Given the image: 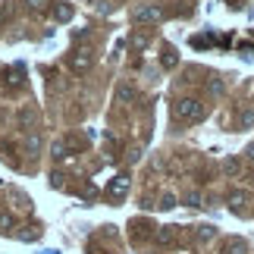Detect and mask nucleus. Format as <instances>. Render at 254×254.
I'll return each instance as SVG.
<instances>
[{
  "instance_id": "7ed1b4c3",
  "label": "nucleus",
  "mask_w": 254,
  "mask_h": 254,
  "mask_svg": "<svg viewBox=\"0 0 254 254\" xmlns=\"http://www.w3.org/2000/svg\"><path fill=\"white\" fill-rule=\"evenodd\" d=\"M220 254H245V242L242 239H226L220 245Z\"/></svg>"
},
{
  "instance_id": "9b49d317",
  "label": "nucleus",
  "mask_w": 254,
  "mask_h": 254,
  "mask_svg": "<svg viewBox=\"0 0 254 254\" xmlns=\"http://www.w3.org/2000/svg\"><path fill=\"white\" fill-rule=\"evenodd\" d=\"M160 207H176V194L173 191H163L160 194Z\"/></svg>"
},
{
  "instance_id": "1a4fd4ad",
  "label": "nucleus",
  "mask_w": 254,
  "mask_h": 254,
  "mask_svg": "<svg viewBox=\"0 0 254 254\" xmlns=\"http://www.w3.org/2000/svg\"><path fill=\"white\" fill-rule=\"evenodd\" d=\"M13 213H9V210H0V232H9V229H13Z\"/></svg>"
},
{
  "instance_id": "f257e3e1",
  "label": "nucleus",
  "mask_w": 254,
  "mask_h": 254,
  "mask_svg": "<svg viewBox=\"0 0 254 254\" xmlns=\"http://www.w3.org/2000/svg\"><path fill=\"white\" fill-rule=\"evenodd\" d=\"M173 116L176 120H185V123H198L204 116V104L194 101V97H179V101L173 104Z\"/></svg>"
},
{
  "instance_id": "423d86ee",
  "label": "nucleus",
  "mask_w": 254,
  "mask_h": 254,
  "mask_svg": "<svg viewBox=\"0 0 254 254\" xmlns=\"http://www.w3.org/2000/svg\"><path fill=\"white\" fill-rule=\"evenodd\" d=\"M132 97H135V88H132L129 82H123V85H116V101H120V104H129V101H132Z\"/></svg>"
},
{
  "instance_id": "2eb2a0df",
  "label": "nucleus",
  "mask_w": 254,
  "mask_h": 254,
  "mask_svg": "<svg viewBox=\"0 0 254 254\" xmlns=\"http://www.w3.org/2000/svg\"><path fill=\"white\" fill-rule=\"evenodd\" d=\"M13 201H16V207H22V210L28 207V198H25L22 191H13Z\"/></svg>"
},
{
  "instance_id": "39448f33",
  "label": "nucleus",
  "mask_w": 254,
  "mask_h": 254,
  "mask_svg": "<svg viewBox=\"0 0 254 254\" xmlns=\"http://www.w3.org/2000/svg\"><path fill=\"white\" fill-rule=\"evenodd\" d=\"M88 66H91V51H79V54L72 57V69H75V72L88 69Z\"/></svg>"
},
{
  "instance_id": "f8f14e48",
  "label": "nucleus",
  "mask_w": 254,
  "mask_h": 254,
  "mask_svg": "<svg viewBox=\"0 0 254 254\" xmlns=\"http://www.w3.org/2000/svg\"><path fill=\"white\" fill-rule=\"evenodd\" d=\"M176 63H179V57H176V51H163V66L170 69V66H176Z\"/></svg>"
},
{
  "instance_id": "ddd939ff",
  "label": "nucleus",
  "mask_w": 254,
  "mask_h": 254,
  "mask_svg": "<svg viewBox=\"0 0 254 254\" xmlns=\"http://www.w3.org/2000/svg\"><path fill=\"white\" fill-rule=\"evenodd\" d=\"M185 204H189V207H201V194L198 191H189V194H185Z\"/></svg>"
},
{
  "instance_id": "9d476101",
  "label": "nucleus",
  "mask_w": 254,
  "mask_h": 254,
  "mask_svg": "<svg viewBox=\"0 0 254 254\" xmlns=\"http://www.w3.org/2000/svg\"><path fill=\"white\" fill-rule=\"evenodd\" d=\"M213 236H217V229H213V226H207V223H204V226H198V239H201V242H210Z\"/></svg>"
},
{
  "instance_id": "6e6552de",
  "label": "nucleus",
  "mask_w": 254,
  "mask_h": 254,
  "mask_svg": "<svg viewBox=\"0 0 254 254\" xmlns=\"http://www.w3.org/2000/svg\"><path fill=\"white\" fill-rule=\"evenodd\" d=\"M229 201H232V210H245V204L251 201V194H248V191H236Z\"/></svg>"
},
{
  "instance_id": "dca6fc26",
  "label": "nucleus",
  "mask_w": 254,
  "mask_h": 254,
  "mask_svg": "<svg viewBox=\"0 0 254 254\" xmlns=\"http://www.w3.org/2000/svg\"><path fill=\"white\" fill-rule=\"evenodd\" d=\"M157 242H163V245H170V242H173V229H160V232H157Z\"/></svg>"
},
{
  "instance_id": "20e7f679",
  "label": "nucleus",
  "mask_w": 254,
  "mask_h": 254,
  "mask_svg": "<svg viewBox=\"0 0 254 254\" xmlns=\"http://www.w3.org/2000/svg\"><path fill=\"white\" fill-rule=\"evenodd\" d=\"M126 189H129V179L126 176H116V179L107 185V194H113V198H120V194H126Z\"/></svg>"
},
{
  "instance_id": "0eeeda50",
  "label": "nucleus",
  "mask_w": 254,
  "mask_h": 254,
  "mask_svg": "<svg viewBox=\"0 0 254 254\" xmlns=\"http://www.w3.org/2000/svg\"><path fill=\"white\" fill-rule=\"evenodd\" d=\"M69 151H72V141H66V138L54 144V157H57V160H60V157H72Z\"/></svg>"
},
{
  "instance_id": "f03ea898",
  "label": "nucleus",
  "mask_w": 254,
  "mask_h": 254,
  "mask_svg": "<svg viewBox=\"0 0 254 254\" xmlns=\"http://www.w3.org/2000/svg\"><path fill=\"white\" fill-rule=\"evenodd\" d=\"M132 19H135V22H144V25H148V22H157V19H160V9L157 6H138L132 13Z\"/></svg>"
},
{
  "instance_id": "4468645a",
  "label": "nucleus",
  "mask_w": 254,
  "mask_h": 254,
  "mask_svg": "<svg viewBox=\"0 0 254 254\" xmlns=\"http://www.w3.org/2000/svg\"><path fill=\"white\" fill-rule=\"evenodd\" d=\"M54 16H57V19H63V22H66V19L72 16V9H69V6H57V9H54Z\"/></svg>"
},
{
  "instance_id": "f3484780",
  "label": "nucleus",
  "mask_w": 254,
  "mask_h": 254,
  "mask_svg": "<svg viewBox=\"0 0 254 254\" xmlns=\"http://www.w3.org/2000/svg\"><path fill=\"white\" fill-rule=\"evenodd\" d=\"M251 123H254V113H251V110L242 113V126H251Z\"/></svg>"
}]
</instances>
